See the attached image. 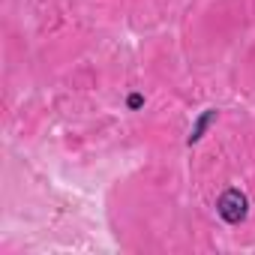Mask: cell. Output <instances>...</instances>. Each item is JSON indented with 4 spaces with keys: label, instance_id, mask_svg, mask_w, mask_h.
Wrapping results in <instances>:
<instances>
[{
    "label": "cell",
    "instance_id": "obj_2",
    "mask_svg": "<svg viewBox=\"0 0 255 255\" xmlns=\"http://www.w3.org/2000/svg\"><path fill=\"white\" fill-rule=\"evenodd\" d=\"M213 117H216V111H207V114H204V117H201V120H198V126H195V129H192V135H189V144H192V141H198V138H201V132H204V129H207V123H210V120H213Z\"/></svg>",
    "mask_w": 255,
    "mask_h": 255
},
{
    "label": "cell",
    "instance_id": "obj_1",
    "mask_svg": "<svg viewBox=\"0 0 255 255\" xmlns=\"http://www.w3.org/2000/svg\"><path fill=\"white\" fill-rule=\"evenodd\" d=\"M219 216L231 225L243 222L246 219V195L240 189H228L222 198H219Z\"/></svg>",
    "mask_w": 255,
    "mask_h": 255
}]
</instances>
